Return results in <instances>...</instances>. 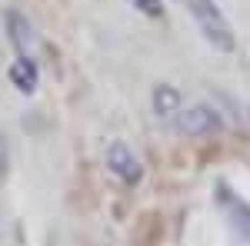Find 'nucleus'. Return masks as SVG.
Masks as SVG:
<instances>
[{
  "label": "nucleus",
  "mask_w": 250,
  "mask_h": 246,
  "mask_svg": "<svg viewBox=\"0 0 250 246\" xmlns=\"http://www.w3.org/2000/svg\"><path fill=\"white\" fill-rule=\"evenodd\" d=\"M180 3L187 7V14L193 17L200 37L207 40L217 54H233L237 50V34H233L230 20L220 10L217 0H180Z\"/></svg>",
  "instance_id": "1"
},
{
  "label": "nucleus",
  "mask_w": 250,
  "mask_h": 246,
  "mask_svg": "<svg viewBox=\"0 0 250 246\" xmlns=\"http://www.w3.org/2000/svg\"><path fill=\"white\" fill-rule=\"evenodd\" d=\"M170 127L180 136H213L224 130V114L213 103H190L170 120Z\"/></svg>",
  "instance_id": "2"
},
{
  "label": "nucleus",
  "mask_w": 250,
  "mask_h": 246,
  "mask_svg": "<svg viewBox=\"0 0 250 246\" xmlns=\"http://www.w3.org/2000/svg\"><path fill=\"white\" fill-rule=\"evenodd\" d=\"M3 30H7V40H10V47H14V54H17V57L37 60L40 34H37V27H34V20L27 17L23 10L7 7V10H3Z\"/></svg>",
  "instance_id": "3"
},
{
  "label": "nucleus",
  "mask_w": 250,
  "mask_h": 246,
  "mask_svg": "<svg viewBox=\"0 0 250 246\" xmlns=\"http://www.w3.org/2000/svg\"><path fill=\"white\" fill-rule=\"evenodd\" d=\"M104 163H107V173L120 180L124 187H140V180H144V163H140V156H137L124 140H114L107 153H104Z\"/></svg>",
  "instance_id": "4"
},
{
  "label": "nucleus",
  "mask_w": 250,
  "mask_h": 246,
  "mask_svg": "<svg viewBox=\"0 0 250 246\" xmlns=\"http://www.w3.org/2000/svg\"><path fill=\"white\" fill-rule=\"evenodd\" d=\"M217 207H220V213H224V220L230 223V229L244 240V243H250V203L240 196V193H233L224 180L217 183Z\"/></svg>",
  "instance_id": "5"
},
{
  "label": "nucleus",
  "mask_w": 250,
  "mask_h": 246,
  "mask_svg": "<svg viewBox=\"0 0 250 246\" xmlns=\"http://www.w3.org/2000/svg\"><path fill=\"white\" fill-rule=\"evenodd\" d=\"M7 80H10V87H14L17 94L34 96V94H37V87H40V67H37V60L17 57L10 67H7Z\"/></svg>",
  "instance_id": "6"
},
{
  "label": "nucleus",
  "mask_w": 250,
  "mask_h": 246,
  "mask_svg": "<svg viewBox=\"0 0 250 246\" xmlns=\"http://www.w3.org/2000/svg\"><path fill=\"white\" fill-rule=\"evenodd\" d=\"M150 107H154L157 120H167V123H170L173 116L184 110V94H180L173 83H157L154 94H150Z\"/></svg>",
  "instance_id": "7"
},
{
  "label": "nucleus",
  "mask_w": 250,
  "mask_h": 246,
  "mask_svg": "<svg viewBox=\"0 0 250 246\" xmlns=\"http://www.w3.org/2000/svg\"><path fill=\"white\" fill-rule=\"evenodd\" d=\"M130 7H134L137 14L150 17V20H160V17H164V0H130Z\"/></svg>",
  "instance_id": "8"
},
{
  "label": "nucleus",
  "mask_w": 250,
  "mask_h": 246,
  "mask_svg": "<svg viewBox=\"0 0 250 246\" xmlns=\"http://www.w3.org/2000/svg\"><path fill=\"white\" fill-rule=\"evenodd\" d=\"M7 167H10V150H7V140L0 133V180L7 176Z\"/></svg>",
  "instance_id": "9"
},
{
  "label": "nucleus",
  "mask_w": 250,
  "mask_h": 246,
  "mask_svg": "<svg viewBox=\"0 0 250 246\" xmlns=\"http://www.w3.org/2000/svg\"><path fill=\"white\" fill-rule=\"evenodd\" d=\"M247 120H250V110H247Z\"/></svg>",
  "instance_id": "10"
}]
</instances>
